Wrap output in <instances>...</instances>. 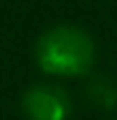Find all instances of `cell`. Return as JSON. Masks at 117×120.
Instances as JSON below:
<instances>
[{
  "label": "cell",
  "mask_w": 117,
  "mask_h": 120,
  "mask_svg": "<svg viewBox=\"0 0 117 120\" xmlns=\"http://www.w3.org/2000/svg\"><path fill=\"white\" fill-rule=\"evenodd\" d=\"M38 69L48 77H84L94 67V41L74 26H56L36 44Z\"/></svg>",
  "instance_id": "1"
},
{
  "label": "cell",
  "mask_w": 117,
  "mask_h": 120,
  "mask_svg": "<svg viewBox=\"0 0 117 120\" xmlns=\"http://www.w3.org/2000/svg\"><path fill=\"white\" fill-rule=\"evenodd\" d=\"M87 97H89L92 105L102 107V110L117 107V87H115V82L107 79V77H92L87 82Z\"/></svg>",
  "instance_id": "3"
},
{
  "label": "cell",
  "mask_w": 117,
  "mask_h": 120,
  "mask_svg": "<svg viewBox=\"0 0 117 120\" xmlns=\"http://www.w3.org/2000/svg\"><path fill=\"white\" fill-rule=\"evenodd\" d=\"M23 112L28 120H69L71 100L56 84H33L23 95Z\"/></svg>",
  "instance_id": "2"
}]
</instances>
